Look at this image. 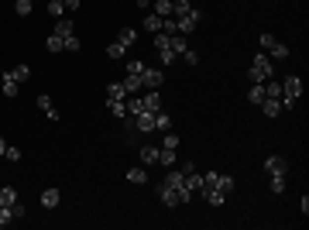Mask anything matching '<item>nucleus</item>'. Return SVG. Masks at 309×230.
Returning <instances> with one entry per match:
<instances>
[{
	"label": "nucleus",
	"mask_w": 309,
	"mask_h": 230,
	"mask_svg": "<svg viewBox=\"0 0 309 230\" xmlns=\"http://www.w3.org/2000/svg\"><path fill=\"white\" fill-rule=\"evenodd\" d=\"M141 28H145V31H152V35H158V31H161V17H158V14H145Z\"/></svg>",
	"instance_id": "aec40b11"
},
{
	"label": "nucleus",
	"mask_w": 309,
	"mask_h": 230,
	"mask_svg": "<svg viewBox=\"0 0 309 230\" xmlns=\"http://www.w3.org/2000/svg\"><path fill=\"white\" fill-rule=\"evenodd\" d=\"M35 103H38V110H45V117H48V120H59V110H55V103H52V96H48V93H38V100H35Z\"/></svg>",
	"instance_id": "0eeeda50"
},
{
	"label": "nucleus",
	"mask_w": 309,
	"mask_h": 230,
	"mask_svg": "<svg viewBox=\"0 0 309 230\" xmlns=\"http://www.w3.org/2000/svg\"><path fill=\"white\" fill-rule=\"evenodd\" d=\"M158 196H161V203H165V206H179V192H175L172 186H165V182H161V186H158Z\"/></svg>",
	"instance_id": "2eb2a0df"
},
{
	"label": "nucleus",
	"mask_w": 309,
	"mask_h": 230,
	"mask_svg": "<svg viewBox=\"0 0 309 230\" xmlns=\"http://www.w3.org/2000/svg\"><path fill=\"white\" fill-rule=\"evenodd\" d=\"M127 182H131V186H145V182H148V172H145V168H131V172H127Z\"/></svg>",
	"instance_id": "cd10ccee"
},
{
	"label": "nucleus",
	"mask_w": 309,
	"mask_h": 230,
	"mask_svg": "<svg viewBox=\"0 0 309 230\" xmlns=\"http://www.w3.org/2000/svg\"><path fill=\"white\" fill-rule=\"evenodd\" d=\"M3 158H7V161H17V158H21V148H14V145H7V152H3Z\"/></svg>",
	"instance_id": "49530a36"
},
{
	"label": "nucleus",
	"mask_w": 309,
	"mask_h": 230,
	"mask_svg": "<svg viewBox=\"0 0 309 230\" xmlns=\"http://www.w3.org/2000/svg\"><path fill=\"white\" fill-rule=\"evenodd\" d=\"M0 89H3V96H7V100H14V96H17V79H14V73H10V69L0 76Z\"/></svg>",
	"instance_id": "9d476101"
},
{
	"label": "nucleus",
	"mask_w": 309,
	"mask_h": 230,
	"mask_svg": "<svg viewBox=\"0 0 309 230\" xmlns=\"http://www.w3.org/2000/svg\"><path fill=\"white\" fill-rule=\"evenodd\" d=\"M154 131H172V117L158 110V114H154Z\"/></svg>",
	"instance_id": "2f4dec72"
},
{
	"label": "nucleus",
	"mask_w": 309,
	"mask_h": 230,
	"mask_svg": "<svg viewBox=\"0 0 309 230\" xmlns=\"http://www.w3.org/2000/svg\"><path fill=\"white\" fill-rule=\"evenodd\" d=\"M59 203H62V192H59V189H45V192H41V206H45V210H55Z\"/></svg>",
	"instance_id": "4468645a"
},
{
	"label": "nucleus",
	"mask_w": 309,
	"mask_h": 230,
	"mask_svg": "<svg viewBox=\"0 0 309 230\" xmlns=\"http://www.w3.org/2000/svg\"><path fill=\"white\" fill-rule=\"evenodd\" d=\"M265 172H268V175H289L285 154H268V158H265Z\"/></svg>",
	"instance_id": "20e7f679"
},
{
	"label": "nucleus",
	"mask_w": 309,
	"mask_h": 230,
	"mask_svg": "<svg viewBox=\"0 0 309 230\" xmlns=\"http://www.w3.org/2000/svg\"><path fill=\"white\" fill-rule=\"evenodd\" d=\"M271 76H275V66H271L268 52H258V55L251 59V69H247V79H251V82H268Z\"/></svg>",
	"instance_id": "f257e3e1"
},
{
	"label": "nucleus",
	"mask_w": 309,
	"mask_h": 230,
	"mask_svg": "<svg viewBox=\"0 0 309 230\" xmlns=\"http://www.w3.org/2000/svg\"><path fill=\"white\" fill-rule=\"evenodd\" d=\"M107 100H127L124 82H110V86H107Z\"/></svg>",
	"instance_id": "412c9836"
},
{
	"label": "nucleus",
	"mask_w": 309,
	"mask_h": 230,
	"mask_svg": "<svg viewBox=\"0 0 309 230\" xmlns=\"http://www.w3.org/2000/svg\"><path fill=\"white\" fill-rule=\"evenodd\" d=\"M258 45H261V52H271V45H275V35H268V31H265V35L258 38Z\"/></svg>",
	"instance_id": "58836bf2"
},
{
	"label": "nucleus",
	"mask_w": 309,
	"mask_h": 230,
	"mask_svg": "<svg viewBox=\"0 0 309 230\" xmlns=\"http://www.w3.org/2000/svg\"><path fill=\"white\" fill-rule=\"evenodd\" d=\"M158 59H161V66H172V62H175L179 55H175L172 48H165V52H158Z\"/></svg>",
	"instance_id": "79ce46f5"
},
{
	"label": "nucleus",
	"mask_w": 309,
	"mask_h": 230,
	"mask_svg": "<svg viewBox=\"0 0 309 230\" xmlns=\"http://www.w3.org/2000/svg\"><path fill=\"white\" fill-rule=\"evenodd\" d=\"M168 45H172L175 55H182V52L189 48V38H186V35H168Z\"/></svg>",
	"instance_id": "6ab92c4d"
},
{
	"label": "nucleus",
	"mask_w": 309,
	"mask_h": 230,
	"mask_svg": "<svg viewBox=\"0 0 309 230\" xmlns=\"http://www.w3.org/2000/svg\"><path fill=\"white\" fill-rule=\"evenodd\" d=\"M152 14H158V17H172V0H154Z\"/></svg>",
	"instance_id": "a878e982"
},
{
	"label": "nucleus",
	"mask_w": 309,
	"mask_h": 230,
	"mask_svg": "<svg viewBox=\"0 0 309 230\" xmlns=\"http://www.w3.org/2000/svg\"><path fill=\"white\" fill-rule=\"evenodd\" d=\"M114 41H120V45H124V48H131V45H134V41H138V28H120V31H117V38H114Z\"/></svg>",
	"instance_id": "ddd939ff"
},
{
	"label": "nucleus",
	"mask_w": 309,
	"mask_h": 230,
	"mask_svg": "<svg viewBox=\"0 0 309 230\" xmlns=\"http://www.w3.org/2000/svg\"><path fill=\"white\" fill-rule=\"evenodd\" d=\"M107 110H110L114 117H120V120L127 117V103H124V100H107Z\"/></svg>",
	"instance_id": "5701e85b"
},
{
	"label": "nucleus",
	"mask_w": 309,
	"mask_h": 230,
	"mask_svg": "<svg viewBox=\"0 0 309 230\" xmlns=\"http://www.w3.org/2000/svg\"><path fill=\"white\" fill-rule=\"evenodd\" d=\"M45 48H48L52 55H59V52H66V38H59V35L52 31V35H48V41H45Z\"/></svg>",
	"instance_id": "a211bd4d"
},
{
	"label": "nucleus",
	"mask_w": 309,
	"mask_h": 230,
	"mask_svg": "<svg viewBox=\"0 0 309 230\" xmlns=\"http://www.w3.org/2000/svg\"><path fill=\"white\" fill-rule=\"evenodd\" d=\"M134 127H138L141 134H152V131H154V114H148V110L134 114Z\"/></svg>",
	"instance_id": "423d86ee"
},
{
	"label": "nucleus",
	"mask_w": 309,
	"mask_h": 230,
	"mask_svg": "<svg viewBox=\"0 0 309 230\" xmlns=\"http://www.w3.org/2000/svg\"><path fill=\"white\" fill-rule=\"evenodd\" d=\"M124 89H127V96H141L145 86H141V79H138V76H127V79H124Z\"/></svg>",
	"instance_id": "bb28decb"
},
{
	"label": "nucleus",
	"mask_w": 309,
	"mask_h": 230,
	"mask_svg": "<svg viewBox=\"0 0 309 230\" xmlns=\"http://www.w3.org/2000/svg\"><path fill=\"white\" fill-rule=\"evenodd\" d=\"M258 107H261L265 117H278V114H282V100H275V96H265Z\"/></svg>",
	"instance_id": "9b49d317"
},
{
	"label": "nucleus",
	"mask_w": 309,
	"mask_h": 230,
	"mask_svg": "<svg viewBox=\"0 0 309 230\" xmlns=\"http://www.w3.org/2000/svg\"><path fill=\"white\" fill-rule=\"evenodd\" d=\"M48 14H52V17H62V14H66L62 0H48Z\"/></svg>",
	"instance_id": "ea45409f"
},
{
	"label": "nucleus",
	"mask_w": 309,
	"mask_h": 230,
	"mask_svg": "<svg viewBox=\"0 0 309 230\" xmlns=\"http://www.w3.org/2000/svg\"><path fill=\"white\" fill-rule=\"evenodd\" d=\"M161 148H179V134H172V131H165V145Z\"/></svg>",
	"instance_id": "c03bdc74"
},
{
	"label": "nucleus",
	"mask_w": 309,
	"mask_h": 230,
	"mask_svg": "<svg viewBox=\"0 0 309 230\" xmlns=\"http://www.w3.org/2000/svg\"><path fill=\"white\" fill-rule=\"evenodd\" d=\"M158 161H161V165H179L175 148H158Z\"/></svg>",
	"instance_id": "c756f323"
},
{
	"label": "nucleus",
	"mask_w": 309,
	"mask_h": 230,
	"mask_svg": "<svg viewBox=\"0 0 309 230\" xmlns=\"http://www.w3.org/2000/svg\"><path fill=\"white\" fill-rule=\"evenodd\" d=\"M31 3H35V0H31Z\"/></svg>",
	"instance_id": "3c124183"
},
{
	"label": "nucleus",
	"mask_w": 309,
	"mask_h": 230,
	"mask_svg": "<svg viewBox=\"0 0 309 230\" xmlns=\"http://www.w3.org/2000/svg\"><path fill=\"white\" fill-rule=\"evenodd\" d=\"M213 186H217L220 192H233V189H237V179H233V175H220V172H217Z\"/></svg>",
	"instance_id": "dca6fc26"
},
{
	"label": "nucleus",
	"mask_w": 309,
	"mask_h": 230,
	"mask_svg": "<svg viewBox=\"0 0 309 230\" xmlns=\"http://www.w3.org/2000/svg\"><path fill=\"white\" fill-rule=\"evenodd\" d=\"M79 48H82L79 38H76V35H69V38H66V52H79Z\"/></svg>",
	"instance_id": "a18cd8bd"
},
{
	"label": "nucleus",
	"mask_w": 309,
	"mask_h": 230,
	"mask_svg": "<svg viewBox=\"0 0 309 230\" xmlns=\"http://www.w3.org/2000/svg\"><path fill=\"white\" fill-rule=\"evenodd\" d=\"M199 21H203V10H199V7H193L189 14L175 17V28H179V35H186V38H189V35L196 31V24H199Z\"/></svg>",
	"instance_id": "7ed1b4c3"
},
{
	"label": "nucleus",
	"mask_w": 309,
	"mask_h": 230,
	"mask_svg": "<svg viewBox=\"0 0 309 230\" xmlns=\"http://www.w3.org/2000/svg\"><path fill=\"white\" fill-rule=\"evenodd\" d=\"M55 35H59V38H69V35H76V24H73L69 17H59V24H55Z\"/></svg>",
	"instance_id": "f3484780"
},
{
	"label": "nucleus",
	"mask_w": 309,
	"mask_h": 230,
	"mask_svg": "<svg viewBox=\"0 0 309 230\" xmlns=\"http://www.w3.org/2000/svg\"><path fill=\"white\" fill-rule=\"evenodd\" d=\"M141 103H145L148 114H158V110H161V93H158V89H148V93L141 96Z\"/></svg>",
	"instance_id": "f8f14e48"
},
{
	"label": "nucleus",
	"mask_w": 309,
	"mask_h": 230,
	"mask_svg": "<svg viewBox=\"0 0 309 230\" xmlns=\"http://www.w3.org/2000/svg\"><path fill=\"white\" fill-rule=\"evenodd\" d=\"M145 69H148V66H145L141 59H131V62H127V76H141Z\"/></svg>",
	"instance_id": "c9c22d12"
},
{
	"label": "nucleus",
	"mask_w": 309,
	"mask_h": 230,
	"mask_svg": "<svg viewBox=\"0 0 309 230\" xmlns=\"http://www.w3.org/2000/svg\"><path fill=\"white\" fill-rule=\"evenodd\" d=\"M10 224H14V210L10 206H0V230L10 227Z\"/></svg>",
	"instance_id": "4c0bfd02"
},
{
	"label": "nucleus",
	"mask_w": 309,
	"mask_h": 230,
	"mask_svg": "<svg viewBox=\"0 0 309 230\" xmlns=\"http://www.w3.org/2000/svg\"><path fill=\"white\" fill-rule=\"evenodd\" d=\"M10 73H14V79H17V82H28V79H31V66H28V62H21V66H14Z\"/></svg>",
	"instance_id": "c85d7f7f"
},
{
	"label": "nucleus",
	"mask_w": 309,
	"mask_h": 230,
	"mask_svg": "<svg viewBox=\"0 0 309 230\" xmlns=\"http://www.w3.org/2000/svg\"><path fill=\"white\" fill-rule=\"evenodd\" d=\"M271 55H275V62H285V59H289L292 52H289V45H282V41H275V45H271Z\"/></svg>",
	"instance_id": "7c9ffc66"
},
{
	"label": "nucleus",
	"mask_w": 309,
	"mask_h": 230,
	"mask_svg": "<svg viewBox=\"0 0 309 230\" xmlns=\"http://www.w3.org/2000/svg\"><path fill=\"white\" fill-rule=\"evenodd\" d=\"M179 59H182V62H189V66H199V55H196L193 48H186V52H182Z\"/></svg>",
	"instance_id": "37998d69"
},
{
	"label": "nucleus",
	"mask_w": 309,
	"mask_h": 230,
	"mask_svg": "<svg viewBox=\"0 0 309 230\" xmlns=\"http://www.w3.org/2000/svg\"><path fill=\"white\" fill-rule=\"evenodd\" d=\"M285 182H289V175H268V189L278 196V192H285Z\"/></svg>",
	"instance_id": "b1692460"
},
{
	"label": "nucleus",
	"mask_w": 309,
	"mask_h": 230,
	"mask_svg": "<svg viewBox=\"0 0 309 230\" xmlns=\"http://www.w3.org/2000/svg\"><path fill=\"white\" fill-rule=\"evenodd\" d=\"M124 103H127V114H131V117H134V114H141V110H145V103H141V96H127V100H124Z\"/></svg>",
	"instance_id": "72a5a7b5"
},
{
	"label": "nucleus",
	"mask_w": 309,
	"mask_h": 230,
	"mask_svg": "<svg viewBox=\"0 0 309 230\" xmlns=\"http://www.w3.org/2000/svg\"><path fill=\"white\" fill-rule=\"evenodd\" d=\"M154 48H158V52L172 48V45H168V35H161V31H158V35H154Z\"/></svg>",
	"instance_id": "a19ab883"
},
{
	"label": "nucleus",
	"mask_w": 309,
	"mask_h": 230,
	"mask_svg": "<svg viewBox=\"0 0 309 230\" xmlns=\"http://www.w3.org/2000/svg\"><path fill=\"white\" fill-rule=\"evenodd\" d=\"M124 52H127V48H124L120 41H110V45H107V55H110V59H124Z\"/></svg>",
	"instance_id": "f704fd0d"
},
{
	"label": "nucleus",
	"mask_w": 309,
	"mask_h": 230,
	"mask_svg": "<svg viewBox=\"0 0 309 230\" xmlns=\"http://www.w3.org/2000/svg\"><path fill=\"white\" fill-rule=\"evenodd\" d=\"M199 192L206 196V203H210V206H224V203H227V192H220L217 186H203Z\"/></svg>",
	"instance_id": "1a4fd4ad"
},
{
	"label": "nucleus",
	"mask_w": 309,
	"mask_h": 230,
	"mask_svg": "<svg viewBox=\"0 0 309 230\" xmlns=\"http://www.w3.org/2000/svg\"><path fill=\"white\" fill-rule=\"evenodd\" d=\"M14 203H17V189L14 186H3L0 189V206H14Z\"/></svg>",
	"instance_id": "393cba45"
},
{
	"label": "nucleus",
	"mask_w": 309,
	"mask_h": 230,
	"mask_svg": "<svg viewBox=\"0 0 309 230\" xmlns=\"http://www.w3.org/2000/svg\"><path fill=\"white\" fill-rule=\"evenodd\" d=\"M31 7H35L31 0H17V3H14V14H17V17H28V14H31Z\"/></svg>",
	"instance_id": "e433bc0d"
},
{
	"label": "nucleus",
	"mask_w": 309,
	"mask_h": 230,
	"mask_svg": "<svg viewBox=\"0 0 309 230\" xmlns=\"http://www.w3.org/2000/svg\"><path fill=\"white\" fill-rule=\"evenodd\" d=\"M138 79H141V86H145V89H158V86L165 82V73H161V69H145Z\"/></svg>",
	"instance_id": "39448f33"
},
{
	"label": "nucleus",
	"mask_w": 309,
	"mask_h": 230,
	"mask_svg": "<svg viewBox=\"0 0 309 230\" xmlns=\"http://www.w3.org/2000/svg\"><path fill=\"white\" fill-rule=\"evenodd\" d=\"M141 161H145V165H154V161H158V148H154V145H145V148H141Z\"/></svg>",
	"instance_id": "473e14b6"
},
{
	"label": "nucleus",
	"mask_w": 309,
	"mask_h": 230,
	"mask_svg": "<svg viewBox=\"0 0 309 230\" xmlns=\"http://www.w3.org/2000/svg\"><path fill=\"white\" fill-rule=\"evenodd\" d=\"M165 186L186 189V172H182V168H168V172H165ZM189 192H193V189H189Z\"/></svg>",
	"instance_id": "6e6552de"
},
{
	"label": "nucleus",
	"mask_w": 309,
	"mask_h": 230,
	"mask_svg": "<svg viewBox=\"0 0 309 230\" xmlns=\"http://www.w3.org/2000/svg\"><path fill=\"white\" fill-rule=\"evenodd\" d=\"M299 96H303V79L299 76H285L282 79V107H285V103H296Z\"/></svg>",
	"instance_id": "f03ea898"
},
{
	"label": "nucleus",
	"mask_w": 309,
	"mask_h": 230,
	"mask_svg": "<svg viewBox=\"0 0 309 230\" xmlns=\"http://www.w3.org/2000/svg\"><path fill=\"white\" fill-rule=\"evenodd\" d=\"M10 210H14V220H24L28 217V206H21V203H14Z\"/></svg>",
	"instance_id": "de8ad7c7"
},
{
	"label": "nucleus",
	"mask_w": 309,
	"mask_h": 230,
	"mask_svg": "<svg viewBox=\"0 0 309 230\" xmlns=\"http://www.w3.org/2000/svg\"><path fill=\"white\" fill-rule=\"evenodd\" d=\"M247 100L258 107V103L265 100V82H251V89H247Z\"/></svg>",
	"instance_id": "4be33fe9"
},
{
	"label": "nucleus",
	"mask_w": 309,
	"mask_h": 230,
	"mask_svg": "<svg viewBox=\"0 0 309 230\" xmlns=\"http://www.w3.org/2000/svg\"><path fill=\"white\" fill-rule=\"evenodd\" d=\"M3 152H7V141H3V138H0V154H3Z\"/></svg>",
	"instance_id": "8fccbe9b"
},
{
	"label": "nucleus",
	"mask_w": 309,
	"mask_h": 230,
	"mask_svg": "<svg viewBox=\"0 0 309 230\" xmlns=\"http://www.w3.org/2000/svg\"><path fill=\"white\" fill-rule=\"evenodd\" d=\"M79 3H82V0H62V7H66V14H73V10H79Z\"/></svg>",
	"instance_id": "09e8293b"
}]
</instances>
